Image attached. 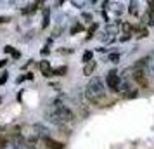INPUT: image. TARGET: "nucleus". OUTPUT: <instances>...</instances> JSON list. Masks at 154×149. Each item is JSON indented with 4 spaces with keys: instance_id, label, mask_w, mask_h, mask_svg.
I'll return each mask as SVG.
<instances>
[{
    "instance_id": "1",
    "label": "nucleus",
    "mask_w": 154,
    "mask_h": 149,
    "mask_svg": "<svg viewBox=\"0 0 154 149\" xmlns=\"http://www.w3.org/2000/svg\"><path fill=\"white\" fill-rule=\"evenodd\" d=\"M106 94V88H104V82L97 76H94L90 78L88 82V85L85 88V97L92 102H99V99H102Z\"/></svg>"
},
{
    "instance_id": "2",
    "label": "nucleus",
    "mask_w": 154,
    "mask_h": 149,
    "mask_svg": "<svg viewBox=\"0 0 154 149\" xmlns=\"http://www.w3.org/2000/svg\"><path fill=\"white\" fill-rule=\"evenodd\" d=\"M106 82H107V87L111 88L112 92H118L119 88V83H121V78L118 76V71L116 70H111L106 76Z\"/></svg>"
},
{
    "instance_id": "3",
    "label": "nucleus",
    "mask_w": 154,
    "mask_h": 149,
    "mask_svg": "<svg viewBox=\"0 0 154 149\" xmlns=\"http://www.w3.org/2000/svg\"><path fill=\"white\" fill-rule=\"evenodd\" d=\"M33 130H36V132H35L36 137H40V139H43V141L50 139V137H49V128L43 127V125H40V123H36L35 127H33Z\"/></svg>"
},
{
    "instance_id": "4",
    "label": "nucleus",
    "mask_w": 154,
    "mask_h": 149,
    "mask_svg": "<svg viewBox=\"0 0 154 149\" xmlns=\"http://www.w3.org/2000/svg\"><path fill=\"white\" fill-rule=\"evenodd\" d=\"M140 24L144 26H154V12H151V11H147V12H144V14L140 16Z\"/></svg>"
},
{
    "instance_id": "5",
    "label": "nucleus",
    "mask_w": 154,
    "mask_h": 149,
    "mask_svg": "<svg viewBox=\"0 0 154 149\" xmlns=\"http://www.w3.org/2000/svg\"><path fill=\"white\" fill-rule=\"evenodd\" d=\"M40 71L43 73V76H52V68H50V63L43 59L40 63Z\"/></svg>"
},
{
    "instance_id": "6",
    "label": "nucleus",
    "mask_w": 154,
    "mask_h": 149,
    "mask_svg": "<svg viewBox=\"0 0 154 149\" xmlns=\"http://www.w3.org/2000/svg\"><path fill=\"white\" fill-rule=\"evenodd\" d=\"M45 142V147L47 149H64V144L63 142H57V141H52V139H47Z\"/></svg>"
},
{
    "instance_id": "7",
    "label": "nucleus",
    "mask_w": 154,
    "mask_h": 149,
    "mask_svg": "<svg viewBox=\"0 0 154 149\" xmlns=\"http://www.w3.org/2000/svg\"><path fill=\"white\" fill-rule=\"evenodd\" d=\"M95 66H97V64H95V61H94V59H92L90 63L85 64V66H83V75H85V76H90L92 73L95 71Z\"/></svg>"
},
{
    "instance_id": "8",
    "label": "nucleus",
    "mask_w": 154,
    "mask_h": 149,
    "mask_svg": "<svg viewBox=\"0 0 154 149\" xmlns=\"http://www.w3.org/2000/svg\"><path fill=\"white\" fill-rule=\"evenodd\" d=\"M50 23V9L45 7L43 9V17H42V28H47Z\"/></svg>"
},
{
    "instance_id": "9",
    "label": "nucleus",
    "mask_w": 154,
    "mask_h": 149,
    "mask_svg": "<svg viewBox=\"0 0 154 149\" xmlns=\"http://www.w3.org/2000/svg\"><path fill=\"white\" fill-rule=\"evenodd\" d=\"M133 88H132V83L130 82H123V83H119V88H118V92H125V94H128V92H132Z\"/></svg>"
},
{
    "instance_id": "10",
    "label": "nucleus",
    "mask_w": 154,
    "mask_h": 149,
    "mask_svg": "<svg viewBox=\"0 0 154 149\" xmlns=\"http://www.w3.org/2000/svg\"><path fill=\"white\" fill-rule=\"evenodd\" d=\"M147 73L154 80V57H149V61H147Z\"/></svg>"
},
{
    "instance_id": "11",
    "label": "nucleus",
    "mask_w": 154,
    "mask_h": 149,
    "mask_svg": "<svg viewBox=\"0 0 154 149\" xmlns=\"http://www.w3.org/2000/svg\"><path fill=\"white\" fill-rule=\"evenodd\" d=\"M36 7H38V2H33V4H29L26 9H23V14H33L36 11Z\"/></svg>"
},
{
    "instance_id": "12",
    "label": "nucleus",
    "mask_w": 154,
    "mask_h": 149,
    "mask_svg": "<svg viewBox=\"0 0 154 149\" xmlns=\"http://www.w3.org/2000/svg\"><path fill=\"white\" fill-rule=\"evenodd\" d=\"M128 12L132 16H139V9H137V2H130V7H128Z\"/></svg>"
},
{
    "instance_id": "13",
    "label": "nucleus",
    "mask_w": 154,
    "mask_h": 149,
    "mask_svg": "<svg viewBox=\"0 0 154 149\" xmlns=\"http://www.w3.org/2000/svg\"><path fill=\"white\" fill-rule=\"evenodd\" d=\"M66 73H68V68L66 66H61L57 70H52V75H56V76H61V75H66Z\"/></svg>"
},
{
    "instance_id": "14",
    "label": "nucleus",
    "mask_w": 154,
    "mask_h": 149,
    "mask_svg": "<svg viewBox=\"0 0 154 149\" xmlns=\"http://www.w3.org/2000/svg\"><path fill=\"white\" fill-rule=\"evenodd\" d=\"M92 56H94V54H92V50H85V52H83V63H85V64L90 63V61H92Z\"/></svg>"
},
{
    "instance_id": "15",
    "label": "nucleus",
    "mask_w": 154,
    "mask_h": 149,
    "mask_svg": "<svg viewBox=\"0 0 154 149\" xmlns=\"http://www.w3.org/2000/svg\"><path fill=\"white\" fill-rule=\"evenodd\" d=\"M99 28V24L97 23H94V24H90V28H88V38H90L92 35H94V33H95V29Z\"/></svg>"
},
{
    "instance_id": "16",
    "label": "nucleus",
    "mask_w": 154,
    "mask_h": 149,
    "mask_svg": "<svg viewBox=\"0 0 154 149\" xmlns=\"http://www.w3.org/2000/svg\"><path fill=\"white\" fill-rule=\"evenodd\" d=\"M5 147H7V137L0 135V149H5Z\"/></svg>"
},
{
    "instance_id": "17",
    "label": "nucleus",
    "mask_w": 154,
    "mask_h": 149,
    "mask_svg": "<svg viewBox=\"0 0 154 149\" xmlns=\"http://www.w3.org/2000/svg\"><path fill=\"white\" fill-rule=\"evenodd\" d=\"M109 61H111V63H118L119 61V54H109Z\"/></svg>"
},
{
    "instance_id": "18",
    "label": "nucleus",
    "mask_w": 154,
    "mask_h": 149,
    "mask_svg": "<svg viewBox=\"0 0 154 149\" xmlns=\"http://www.w3.org/2000/svg\"><path fill=\"white\" fill-rule=\"evenodd\" d=\"M137 94H139V90H132V92L125 94V97L126 99H133V97H137Z\"/></svg>"
},
{
    "instance_id": "19",
    "label": "nucleus",
    "mask_w": 154,
    "mask_h": 149,
    "mask_svg": "<svg viewBox=\"0 0 154 149\" xmlns=\"http://www.w3.org/2000/svg\"><path fill=\"white\" fill-rule=\"evenodd\" d=\"M139 35L142 36V38H146V36L149 35V33H147V29L144 28V26H142V28H139Z\"/></svg>"
},
{
    "instance_id": "20",
    "label": "nucleus",
    "mask_w": 154,
    "mask_h": 149,
    "mask_svg": "<svg viewBox=\"0 0 154 149\" xmlns=\"http://www.w3.org/2000/svg\"><path fill=\"white\" fill-rule=\"evenodd\" d=\"M85 19V23H90L92 21V14H88V12H83V16H82Z\"/></svg>"
},
{
    "instance_id": "21",
    "label": "nucleus",
    "mask_w": 154,
    "mask_h": 149,
    "mask_svg": "<svg viewBox=\"0 0 154 149\" xmlns=\"http://www.w3.org/2000/svg\"><path fill=\"white\" fill-rule=\"evenodd\" d=\"M7 73H2V76H0V85H4V83H5V82H7Z\"/></svg>"
},
{
    "instance_id": "22",
    "label": "nucleus",
    "mask_w": 154,
    "mask_h": 149,
    "mask_svg": "<svg viewBox=\"0 0 154 149\" xmlns=\"http://www.w3.org/2000/svg\"><path fill=\"white\" fill-rule=\"evenodd\" d=\"M99 35H100V40H102V42H107V40H109V36H107V33H106V31L99 33Z\"/></svg>"
},
{
    "instance_id": "23",
    "label": "nucleus",
    "mask_w": 154,
    "mask_h": 149,
    "mask_svg": "<svg viewBox=\"0 0 154 149\" xmlns=\"http://www.w3.org/2000/svg\"><path fill=\"white\" fill-rule=\"evenodd\" d=\"M82 29H83V26H80V24H76L75 28L71 29V35H73V33H78V31H82Z\"/></svg>"
},
{
    "instance_id": "24",
    "label": "nucleus",
    "mask_w": 154,
    "mask_h": 149,
    "mask_svg": "<svg viewBox=\"0 0 154 149\" xmlns=\"http://www.w3.org/2000/svg\"><path fill=\"white\" fill-rule=\"evenodd\" d=\"M147 5H149V11L154 12V0H149V2H147Z\"/></svg>"
},
{
    "instance_id": "25",
    "label": "nucleus",
    "mask_w": 154,
    "mask_h": 149,
    "mask_svg": "<svg viewBox=\"0 0 154 149\" xmlns=\"http://www.w3.org/2000/svg\"><path fill=\"white\" fill-rule=\"evenodd\" d=\"M5 52H7V54H12V52H14V49H12V47H11V45H7V47H5Z\"/></svg>"
},
{
    "instance_id": "26",
    "label": "nucleus",
    "mask_w": 154,
    "mask_h": 149,
    "mask_svg": "<svg viewBox=\"0 0 154 149\" xmlns=\"http://www.w3.org/2000/svg\"><path fill=\"white\" fill-rule=\"evenodd\" d=\"M19 56H21V54H19L17 50H14V52H12V57H14V59H19Z\"/></svg>"
},
{
    "instance_id": "27",
    "label": "nucleus",
    "mask_w": 154,
    "mask_h": 149,
    "mask_svg": "<svg viewBox=\"0 0 154 149\" xmlns=\"http://www.w3.org/2000/svg\"><path fill=\"white\" fill-rule=\"evenodd\" d=\"M49 52H50V50L47 49V47H45V49H42V56H47V54H49Z\"/></svg>"
},
{
    "instance_id": "28",
    "label": "nucleus",
    "mask_w": 154,
    "mask_h": 149,
    "mask_svg": "<svg viewBox=\"0 0 154 149\" xmlns=\"http://www.w3.org/2000/svg\"><path fill=\"white\" fill-rule=\"evenodd\" d=\"M5 64H7V59H2V61H0V68H4Z\"/></svg>"
},
{
    "instance_id": "29",
    "label": "nucleus",
    "mask_w": 154,
    "mask_h": 149,
    "mask_svg": "<svg viewBox=\"0 0 154 149\" xmlns=\"http://www.w3.org/2000/svg\"><path fill=\"white\" fill-rule=\"evenodd\" d=\"M9 17H5V16H0V23H7Z\"/></svg>"
},
{
    "instance_id": "30",
    "label": "nucleus",
    "mask_w": 154,
    "mask_h": 149,
    "mask_svg": "<svg viewBox=\"0 0 154 149\" xmlns=\"http://www.w3.org/2000/svg\"><path fill=\"white\" fill-rule=\"evenodd\" d=\"M0 104H2V97H0Z\"/></svg>"
}]
</instances>
